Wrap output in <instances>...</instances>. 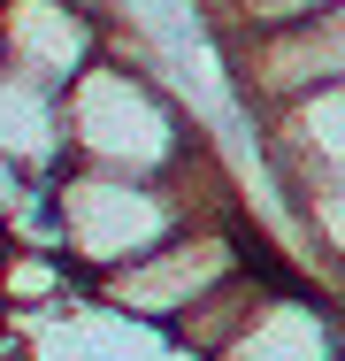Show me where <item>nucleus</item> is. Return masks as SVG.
Here are the masks:
<instances>
[{
  "label": "nucleus",
  "instance_id": "obj_1",
  "mask_svg": "<svg viewBox=\"0 0 345 361\" xmlns=\"http://www.w3.org/2000/svg\"><path fill=\"white\" fill-rule=\"evenodd\" d=\"M62 123H69V161L123 169V177H177L207 154L192 100L123 54H100L62 92Z\"/></svg>",
  "mask_w": 345,
  "mask_h": 361
},
{
  "label": "nucleus",
  "instance_id": "obj_2",
  "mask_svg": "<svg viewBox=\"0 0 345 361\" xmlns=\"http://www.w3.org/2000/svg\"><path fill=\"white\" fill-rule=\"evenodd\" d=\"M200 161H207V154H200ZM200 161L177 169V177H123V169L69 161L62 177H54L62 262L84 277V285H100L108 269H123V262H138V254H153L161 238H177L192 216H238V208H222V200L192 192Z\"/></svg>",
  "mask_w": 345,
  "mask_h": 361
},
{
  "label": "nucleus",
  "instance_id": "obj_3",
  "mask_svg": "<svg viewBox=\"0 0 345 361\" xmlns=\"http://www.w3.org/2000/svg\"><path fill=\"white\" fill-rule=\"evenodd\" d=\"M253 262V238L238 216H192L177 238H161L153 254H138L123 269H108L100 285H84L115 323L131 331H177L215 285H230Z\"/></svg>",
  "mask_w": 345,
  "mask_h": 361
},
{
  "label": "nucleus",
  "instance_id": "obj_4",
  "mask_svg": "<svg viewBox=\"0 0 345 361\" xmlns=\"http://www.w3.org/2000/svg\"><path fill=\"white\" fill-rule=\"evenodd\" d=\"M108 16H115V8H92V0H0L8 70L69 92L77 77L108 54Z\"/></svg>",
  "mask_w": 345,
  "mask_h": 361
},
{
  "label": "nucleus",
  "instance_id": "obj_5",
  "mask_svg": "<svg viewBox=\"0 0 345 361\" xmlns=\"http://www.w3.org/2000/svg\"><path fill=\"white\" fill-rule=\"evenodd\" d=\"M261 161L276 169V185H345V85L261 116Z\"/></svg>",
  "mask_w": 345,
  "mask_h": 361
},
{
  "label": "nucleus",
  "instance_id": "obj_6",
  "mask_svg": "<svg viewBox=\"0 0 345 361\" xmlns=\"http://www.w3.org/2000/svg\"><path fill=\"white\" fill-rule=\"evenodd\" d=\"M215 361H345V315H338V300H315L284 277L261 300V315Z\"/></svg>",
  "mask_w": 345,
  "mask_h": 361
},
{
  "label": "nucleus",
  "instance_id": "obj_7",
  "mask_svg": "<svg viewBox=\"0 0 345 361\" xmlns=\"http://www.w3.org/2000/svg\"><path fill=\"white\" fill-rule=\"evenodd\" d=\"M0 154L23 177H62L69 169V123H62V92L39 77L8 70L0 77Z\"/></svg>",
  "mask_w": 345,
  "mask_h": 361
},
{
  "label": "nucleus",
  "instance_id": "obj_8",
  "mask_svg": "<svg viewBox=\"0 0 345 361\" xmlns=\"http://www.w3.org/2000/svg\"><path fill=\"white\" fill-rule=\"evenodd\" d=\"M276 285H284V277H276L269 262L253 254V262H246V269H238L230 285H215V292L200 300V307H192V315H184L177 331H169V338H177V354L215 361L222 346H230V338H238V331H246V323H253V315H261V300H269Z\"/></svg>",
  "mask_w": 345,
  "mask_h": 361
},
{
  "label": "nucleus",
  "instance_id": "obj_9",
  "mask_svg": "<svg viewBox=\"0 0 345 361\" xmlns=\"http://www.w3.org/2000/svg\"><path fill=\"white\" fill-rule=\"evenodd\" d=\"M84 285L62 254H39V246H8L0 238V307L8 315H54L69 307V292Z\"/></svg>",
  "mask_w": 345,
  "mask_h": 361
},
{
  "label": "nucleus",
  "instance_id": "obj_10",
  "mask_svg": "<svg viewBox=\"0 0 345 361\" xmlns=\"http://www.w3.org/2000/svg\"><path fill=\"white\" fill-rule=\"evenodd\" d=\"M23 200H31V177H23V169L0 154V231L15 223V208H23Z\"/></svg>",
  "mask_w": 345,
  "mask_h": 361
},
{
  "label": "nucleus",
  "instance_id": "obj_11",
  "mask_svg": "<svg viewBox=\"0 0 345 361\" xmlns=\"http://www.w3.org/2000/svg\"><path fill=\"white\" fill-rule=\"evenodd\" d=\"M322 39H330V62H338V77H345V8L322 16Z\"/></svg>",
  "mask_w": 345,
  "mask_h": 361
},
{
  "label": "nucleus",
  "instance_id": "obj_12",
  "mask_svg": "<svg viewBox=\"0 0 345 361\" xmlns=\"http://www.w3.org/2000/svg\"><path fill=\"white\" fill-rule=\"evenodd\" d=\"M0 361H23V338H15V315L0 307Z\"/></svg>",
  "mask_w": 345,
  "mask_h": 361
},
{
  "label": "nucleus",
  "instance_id": "obj_13",
  "mask_svg": "<svg viewBox=\"0 0 345 361\" xmlns=\"http://www.w3.org/2000/svg\"><path fill=\"white\" fill-rule=\"evenodd\" d=\"M0 77H8V47H0Z\"/></svg>",
  "mask_w": 345,
  "mask_h": 361
}]
</instances>
